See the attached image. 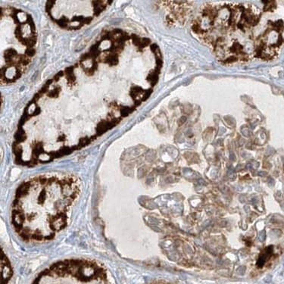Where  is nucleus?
I'll return each instance as SVG.
<instances>
[{
    "instance_id": "nucleus-2",
    "label": "nucleus",
    "mask_w": 284,
    "mask_h": 284,
    "mask_svg": "<svg viewBox=\"0 0 284 284\" xmlns=\"http://www.w3.org/2000/svg\"><path fill=\"white\" fill-rule=\"evenodd\" d=\"M273 252H274V250H273L272 246H270V247H268L267 249H265L264 251L263 252L262 254L260 255L259 260H258V266L262 267L263 265L270 259V258L272 256Z\"/></svg>"
},
{
    "instance_id": "nucleus-1",
    "label": "nucleus",
    "mask_w": 284,
    "mask_h": 284,
    "mask_svg": "<svg viewBox=\"0 0 284 284\" xmlns=\"http://www.w3.org/2000/svg\"><path fill=\"white\" fill-rule=\"evenodd\" d=\"M80 192L79 180L71 174H43L26 180L12 201L14 229L25 241L52 240L68 224Z\"/></svg>"
}]
</instances>
